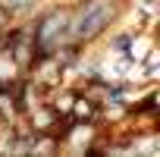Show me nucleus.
I'll return each instance as SVG.
<instances>
[{"instance_id": "3", "label": "nucleus", "mask_w": 160, "mask_h": 157, "mask_svg": "<svg viewBox=\"0 0 160 157\" xmlns=\"http://www.w3.org/2000/svg\"><path fill=\"white\" fill-rule=\"evenodd\" d=\"M35 3H38V0H0V10H3L10 19H19V16L32 13Z\"/></svg>"}, {"instance_id": "2", "label": "nucleus", "mask_w": 160, "mask_h": 157, "mask_svg": "<svg viewBox=\"0 0 160 157\" xmlns=\"http://www.w3.org/2000/svg\"><path fill=\"white\" fill-rule=\"evenodd\" d=\"M66 25H69V10H47V13H41L35 19V25L28 28L35 63L38 60H47L60 44H66Z\"/></svg>"}, {"instance_id": "1", "label": "nucleus", "mask_w": 160, "mask_h": 157, "mask_svg": "<svg viewBox=\"0 0 160 157\" xmlns=\"http://www.w3.org/2000/svg\"><path fill=\"white\" fill-rule=\"evenodd\" d=\"M122 3L119 0H82L75 10H69V25H66V41L72 44H91L107 32V25L119 16Z\"/></svg>"}, {"instance_id": "5", "label": "nucleus", "mask_w": 160, "mask_h": 157, "mask_svg": "<svg viewBox=\"0 0 160 157\" xmlns=\"http://www.w3.org/2000/svg\"><path fill=\"white\" fill-rule=\"evenodd\" d=\"M154 104H157V98H154V94H148L141 104H135V113H154Z\"/></svg>"}, {"instance_id": "4", "label": "nucleus", "mask_w": 160, "mask_h": 157, "mask_svg": "<svg viewBox=\"0 0 160 157\" xmlns=\"http://www.w3.org/2000/svg\"><path fill=\"white\" fill-rule=\"evenodd\" d=\"M135 44V35H116L113 38V50H122V53H129V47Z\"/></svg>"}, {"instance_id": "6", "label": "nucleus", "mask_w": 160, "mask_h": 157, "mask_svg": "<svg viewBox=\"0 0 160 157\" xmlns=\"http://www.w3.org/2000/svg\"><path fill=\"white\" fill-rule=\"evenodd\" d=\"M7 25H10V16H7L3 10H0V28H7Z\"/></svg>"}]
</instances>
